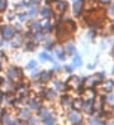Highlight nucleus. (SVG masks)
Returning <instances> with one entry per match:
<instances>
[{
	"mask_svg": "<svg viewBox=\"0 0 114 125\" xmlns=\"http://www.w3.org/2000/svg\"><path fill=\"white\" fill-rule=\"evenodd\" d=\"M71 120H72L74 123H79V121H80V116H79L77 114H71Z\"/></svg>",
	"mask_w": 114,
	"mask_h": 125,
	"instance_id": "2",
	"label": "nucleus"
},
{
	"mask_svg": "<svg viewBox=\"0 0 114 125\" xmlns=\"http://www.w3.org/2000/svg\"><path fill=\"white\" fill-rule=\"evenodd\" d=\"M32 66H36V62H30L29 63V68H32Z\"/></svg>",
	"mask_w": 114,
	"mask_h": 125,
	"instance_id": "7",
	"label": "nucleus"
},
{
	"mask_svg": "<svg viewBox=\"0 0 114 125\" xmlns=\"http://www.w3.org/2000/svg\"><path fill=\"white\" fill-rule=\"evenodd\" d=\"M5 0H0V9H5Z\"/></svg>",
	"mask_w": 114,
	"mask_h": 125,
	"instance_id": "5",
	"label": "nucleus"
},
{
	"mask_svg": "<svg viewBox=\"0 0 114 125\" xmlns=\"http://www.w3.org/2000/svg\"><path fill=\"white\" fill-rule=\"evenodd\" d=\"M41 58H42V60H44V61L50 60V57H48V54H47V53H42V54H41Z\"/></svg>",
	"mask_w": 114,
	"mask_h": 125,
	"instance_id": "4",
	"label": "nucleus"
},
{
	"mask_svg": "<svg viewBox=\"0 0 114 125\" xmlns=\"http://www.w3.org/2000/svg\"><path fill=\"white\" fill-rule=\"evenodd\" d=\"M80 63H81L80 58H79V57H76V58H75V64H80Z\"/></svg>",
	"mask_w": 114,
	"mask_h": 125,
	"instance_id": "6",
	"label": "nucleus"
},
{
	"mask_svg": "<svg viewBox=\"0 0 114 125\" xmlns=\"http://www.w3.org/2000/svg\"><path fill=\"white\" fill-rule=\"evenodd\" d=\"M12 35H13V31L10 28H5L4 29V37L5 38H12Z\"/></svg>",
	"mask_w": 114,
	"mask_h": 125,
	"instance_id": "1",
	"label": "nucleus"
},
{
	"mask_svg": "<svg viewBox=\"0 0 114 125\" xmlns=\"http://www.w3.org/2000/svg\"><path fill=\"white\" fill-rule=\"evenodd\" d=\"M53 121H55V120H53V117H51V116H50V119H46V120H44V123L47 124V125H51V124H53Z\"/></svg>",
	"mask_w": 114,
	"mask_h": 125,
	"instance_id": "3",
	"label": "nucleus"
}]
</instances>
